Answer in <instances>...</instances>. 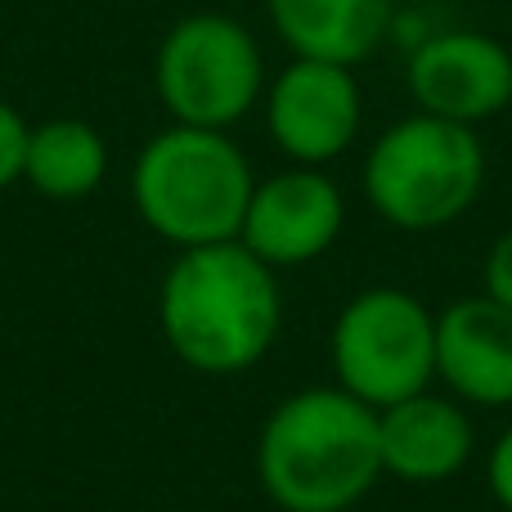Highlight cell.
<instances>
[{
    "instance_id": "9",
    "label": "cell",
    "mask_w": 512,
    "mask_h": 512,
    "mask_svg": "<svg viewBox=\"0 0 512 512\" xmlns=\"http://www.w3.org/2000/svg\"><path fill=\"white\" fill-rule=\"evenodd\" d=\"M346 225V198L324 167H283L256 180L239 243L270 270L306 265L337 243Z\"/></svg>"
},
{
    "instance_id": "5",
    "label": "cell",
    "mask_w": 512,
    "mask_h": 512,
    "mask_svg": "<svg viewBox=\"0 0 512 512\" xmlns=\"http://www.w3.org/2000/svg\"><path fill=\"white\" fill-rule=\"evenodd\" d=\"M261 41L239 14L194 9L162 32L153 54V95L171 122L234 131L261 108L265 95Z\"/></svg>"
},
{
    "instance_id": "12",
    "label": "cell",
    "mask_w": 512,
    "mask_h": 512,
    "mask_svg": "<svg viewBox=\"0 0 512 512\" xmlns=\"http://www.w3.org/2000/svg\"><path fill=\"white\" fill-rule=\"evenodd\" d=\"M400 0H265V23L297 59L360 68L391 41Z\"/></svg>"
},
{
    "instance_id": "16",
    "label": "cell",
    "mask_w": 512,
    "mask_h": 512,
    "mask_svg": "<svg viewBox=\"0 0 512 512\" xmlns=\"http://www.w3.org/2000/svg\"><path fill=\"white\" fill-rule=\"evenodd\" d=\"M486 481H490V495L499 499V508L512 512V427L495 441V450H490Z\"/></svg>"
},
{
    "instance_id": "15",
    "label": "cell",
    "mask_w": 512,
    "mask_h": 512,
    "mask_svg": "<svg viewBox=\"0 0 512 512\" xmlns=\"http://www.w3.org/2000/svg\"><path fill=\"white\" fill-rule=\"evenodd\" d=\"M486 297L512 310V230L499 234L486 256Z\"/></svg>"
},
{
    "instance_id": "13",
    "label": "cell",
    "mask_w": 512,
    "mask_h": 512,
    "mask_svg": "<svg viewBox=\"0 0 512 512\" xmlns=\"http://www.w3.org/2000/svg\"><path fill=\"white\" fill-rule=\"evenodd\" d=\"M108 176V140L81 117H50L27 131L23 180L50 203H81Z\"/></svg>"
},
{
    "instance_id": "4",
    "label": "cell",
    "mask_w": 512,
    "mask_h": 512,
    "mask_svg": "<svg viewBox=\"0 0 512 512\" xmlns=\"http://www.w3.org/2000/svg\"><path fill=\"white\" fill-rule=\"evenodd\" d=\"M486 189V144L477 126L409 113L364 153V198L387 225L409 234L445 230Z\"/></svg>"
},
{
    "instance_id": "8",
    "label": "cell",
    "mask_w": 512,
    "mask_h": 512,
    "mask_svg": "<svg viewBox=\"0 0 512 512\" xmlns=\"http://www.w3.org/2000/svg\"><path fill=\"white\" fill-rule=\"evenodd\" d=\"M405 90L418 113L481 126L512 108V50L481 27H432L405 50Z\"/></svg>"
},
{
    "instance_id": "11",
    "label": "cell",
    "mask_w": 512,
    "mask_h": 512,
    "mask_svg": "<svg viewBox=\"0 0 512 512\" xmlns=\"http://www.w3.org/2000/svg\"><path fill=\"white\" fill-rule=\"evenodd\" d=\"M378 441H382V472L409 481V486H436L463 472L472 459V418L463 405L445 396H418L400 405L378 409Z\"/></svg>"
},
{
    "instance_id": "10",
    "label": "cell",
    "mask_w": 512,
    "mask_h": 512,
    "mask_svg": "<svg viewBox=\"0 0 512 512\" xmlns=\"http://www.w3.org/2000/svg\"><path fill=\"white\" fill-rule=\"evenodd\" d=\"M436 373L468 405H512V310L463 297L436 315Z\"/></svg>"
},
{
    "instance_id": "14",
    "label": "cell",
    "mask_w": 512,
    "mask_h": 512,
    "mask_svg": "<svg viewBox=\"0 0 512 512\" xmlns=\"http://www.w3.org/2000/svg\"><path fill=\"white\" fill-rule=\"evenodd\" d=\"M27 131H32V122H27V117L18 113L9 99H0V194H5L9 185H18V180H23Z\"/></svg>"
},
{
    "instance_id": "1",
    "label": "cell",
    "mask_w": 512,
    "mask_h": 512,
    "mask_svg": "<svg viewBox=\"0 0 512 512\" xmlns=\"http://www.w3.org/2000/svg\"><path fill=\"white\" fill-rule=\"evenodd\" d=\"M158 319L167 346L198 373H243L283 324L279 279L239 239L180 248L162 279Z\"/></svg>"
},
{
    "instance_id": "6",
    "label": "cell",
    "mask_w": 512,
    "mask_h": 512,
    "mask_svg": "<svg viewBox=\"0 0 512 512\" xmlns=\"http://www.w3.org/2000/svg\"><path fill=\"white\" fill-rule=\"evenodd\" d=\"M333 369L373 409L418 396L436 378V315L405 288H364L333 324Z\"/></svg>"
},
{
    "instance_id": "2",
    "label": "cell",
    "mask_w": 512,
    "mask_h": 512,
    "mask_svg": "<svg viewBox=\"0 0 512 512\" xmlns=\"http://www.w3.org/2000/svg\"><path fill=\"white\" fill-rule=\"evenodd\" d=\"M256 472L283 512H346L382 477L378 409L342 387L279 400L256 445Z\"/></svg>"
},
{
    "instance_id": "7",
    "label": "cell",
    "mask_w": 512,
    "mask_h": 512,
    "mask_svg": "<svg viewBox=\"0 0 512 512\" xmlns=\"http://www.w3.org/2000/svg\"><path fill=\"white\" fill-rule=\"evenodd\" d=\"M270 144L292 167H328L355 149L364 126V90L355 68L292 54L261 95Z\"/></svg>"
},
{
    "instance_id": "3",
    "label": "cell",
    "mask_w": 512,
    "mask_h": 512,
    "mask_svg": "<svg viewBox=\"0 0 512 512\" xmlns=\"http://www.w3.org/2000/svg\"><path fill=\"white\" fill-rule=\"evenodd\" d=\"M256 189L248 153L230 131L171 122L131 167V203L158 239L176 248L230 243L243 230V212Z\"/></svg>"
}]
</instances>
